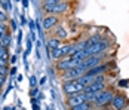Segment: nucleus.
<instances>
[{
	"mask_svg": "<svg viewBox=\"0 0 129 110\" xmlns=\"http://www.w3.org/2000/svg\"><path fill=\"white\" fill-rule=\"evenodd\" d=\"M105 70H107V67L100 64V65H96V67H93V69L86 70V72H85V74H88V76H93V77H95V76H100V74H103Z\"/></svg>",
	"mask_w": 129,
	"mask_h": 110,
	"instance_id": "nucleus-11",
	"label": "nucleus"
},
{
	"mask_svg": "<svg viewBox=\"0 0 129 110\" xmlns=\"http://www.w3.org/2000/svg\"><path fill=\"white\" fill-rule=\"evenodd\" d=\"M56 24H58V18L53 16V15H48V16L43 19V28H45V30H51V28H53Z\"/></svg>",
	"mask_w": 129,
	"mask_h": 110,
	"instance_id": "nucleus-10",
	"label": "nucleus"
},
{
	"mask_svg": "<svg viewBox=\"0 0 129 110\" xmlns=\"http://www.w3.org/2000/svg\"><path fill=\"white\" fill-rule=\"evenodd\" d=\"M100 110H110L108 107H103V109H100Z\"/></svg>",
	"mask_w": 129,
	"mask_h": 110,
	"instance_id": "nucleus-25",
	"label": "nucleus"
},
{
	"mask_svg": "<svg viewBox=\"0 0 129 110\" xmlns=\"http://www.w3.org/2000/svg\"><path fill=\"white\" fill-rule=\"evenodd\" d=\"M67 9H68V3H65V2H61V3L55 5L53 8H49V9H46V12L55 13V15H61V13H64Z\"/></svg>",
	"mask_w": 129,
	"mask_h": 110,
	"instance_id": "nucleus-9",
	"label": "nucleus"
},
{
	"mask_svg": "<svg viewBox=\"0 0 129 110\" xmlns=\"http://www.w3.org/2000/svg\"><path fill=\"white\" fill-rule=\"evenodd\" d=\"M11 28H12V31H15V30H16V25H15V23H11Z\"/></svg>",
	"mask_w": 129,
	"mask_h": 110,
	"instance_id": "nucleus-23",
	"label": "nucleus"
},
{
	"mask_svg": "<svg viewBox=\"0 0 129 110\" xmlns=\"http://www.w3.org/2000/svg\"><path fill=\"white\" fill-rule=\"evenodd\" d=\"M55 37L59 39V40L67 37V31H65L64 27H56V28H55Z\"/></svg>",
	"mask_w": 129,
	"mask_h": 110,
	"instance_id": "nucleus-14",
	"label": "nucleus"
},
{
	"mask_svg": "<svg viewBox=\"0 0 129 110\" xmlns=\"http://www.w3.org/2000/svg\"><path fill=\"white\" fill-rule=\"evenodd\" d=\"M0 67H2V65H0Z\"/></svg>",
	"mask_w": 129,
	"mask_h": 110,
	"instance_id": "nucleus-27",
	"label": "nucleus"
},
{
	"mask_svg": "<svg viewBox=\"0 0 129 110\" xmlns=\"http://www.w3.org/2000/svg\"><path fill=\"white\" fill-rule=\"evenodd\" d=\"M80 62L82 61H79V60L73 58V57H67V58L58 60V62H56V69H58V70H62V72H67V70H70V69L77 67Z\"/></svg>",
	"mask_w": 129,
	"mask_h": 110,
	"instance_id": "nucleus-4",
	"label": "nucleus"
},
{
	"mask_svg": "<svg viewBox=\"0 0 129 110\" xmlns=\"http://www.w3.org/2000/svg\"><path fill=\"white\" fill-rule=\"evenodd\" d=\"M0 3H2V0H0Z\"/></svg>",
	"mask_w": 129,
	"mask_h": 110,
	"instance_id": "nucleus-26",
	"label": "nucleus"
},
{
	"mask_svg": "<svg viewBox=\"0 0 129 110\" xmlns=\"http://www.w3.org/2000/svg\"><path fill=\"white\" fill-rule=\"evenodd\" d=\"M103 58L104 55H92V57H88L86 60H83V61L80 62V67L86 72V70H89V69H93V67H96V65H100L101 62H103Z\"/></svg>",
	"mask_w": 129,
	"mask_h": 110,
	"instance_id": "nucleus-5",
	"label": "nucleus"
},
{
	"mask_svg": "<svg viewBox=\"0 0 129 110\" xmlns=\"http://www.w3.org/2000/svg\"><path fill=\"white\" fill-rule=\"evenodd\" d=\"M113 95H114V94H113V91H111V89H104L103 92H100V94H98L96 101H95V104H93V106H96L98 109L108 107V106L111 104Z\"/></svg>",
	"mask_w": 129,
	"mask_h": 110,
	"instance_id": "nucleus-2",
	"label": "nucleus"
},
{
	"mask_svg": "<svg viewBox=\"0 0 129 110\" xmlns=\"http://www.w3.org/2000/svg\"><path fill=\"white\" fill-rule=\"evenodd\" d=\"M0 74H2V76H6V74H8V65L0 67Z\"/></svg>",
	"mask_w": 129,
	"mask_h": 110,
	"instance_id": "nucleus-20",
	"label": "nucleus"
},
{
	"mask_svg": "<svg viewBox=\"0 0 129 110\" xmlns=\"http://www.w3.org/2000/svg\"><path fill=\"white\" fill-rule=\"evenodd\" d=\"M62 91L65 92V95L67 97H70V95H73V94H77V92H82V91H85V88L83 85H80L79 83V80H67L62 83Z\"/></svg>",
	"mask_w": 129,
	"mask_h": 110,
	"instance_id": "nucleus-3",
	"label": "nucleus"
},
{
	"mask_svg": "<svg viewBox=\"0 0 129 110\" xmlns=\"http://www.w3.org/2000/svg\"><path fill=\"white\" fill-rule=\"evenodd\" d=\"M107 48H108V42L104 40V39H101V40L96 42L95 45H92V46H89V48L83 49V51H85L86 58H88V57H92V55H101V54H104V52L107 51Z\"/></svg>",
	"mask_w": 129,
	"mask_h": 110,
	"instance_id": "nucleus-1",
	"label": "nucleus"
},
{
	"mask_svg": "<svg viewBox=\"0 0 129 110\" xmlns=\"http://www.w3.org/2000/svg\"><path fill=\"white\" fill-rule=\"evenodd\" d=\"M22 5L24 6H28V0H22Z\"/></svg>",
	"mask_w": 129,
	"mask_h": 110,
	"instance_id": "nucleus-24",
	"label": "nucleus"
},
{
	"mask_svg": "<svg viewBox=\"0 0 129 110\" xmlns=\"http://www.w3.org/2000/svg\"><path fill=\"white\" fill-rule=\"evenodd\" d=\"M0 60L5 62L9 61V54H8V48L5 46H0Z\"/></svg>",
	"mask_w": 129,
	"mask_h": 110,
	"instance_id": "nucleus-17",
	"label": "nucleus"
},
{
	"mask_svg": "<svg viewBox=\"0 0 129 110\" xmlns=\"http://www.w3.org/2000/svg\"><path fill=\"white\" fill-rule=\"evenodd\" d=\"M30 94H31V95H36V94H37V88H33V89H31V92H30Z\"/></svg>",
	"mask_w": 129,
	"mask_h": 110,
	"instance_id": "nucleus-22",
	"label": "nucleus"
},
{
	"mask_svg": "<svg viewBox=\"0 0 129 110\" xmlns=\"http://www.w3.org/2000/svg\"><path fill=\"white\" fill-rule=\"evenodd\" d=\"M110 106H111L114 110H123L126 106H128V100H126V97H125L123 94H114Z\"/></svg>",
	"mask_w": 129,
	"mask_h": 110,
	"instance_id": "nucleus-7",
	"label": "nucleus"
},
{
	"mask_svg": "<svg viewBox=\"0 0 129 110\" xmlns=\"http://www.w3.org/2000/svg\"><path fill=\"white\" fill-rule=\"evenodd\" d=\"M92 107H95L93 104H90L88 101H85V103H82V104H79V106H74V107H70V110H89Z\"/></svg>",
	"mask_w": 129,
	"mask_h": 110,
	"instance_id": "nucleus-13",
	"label": "nucleus"
},
{
	"mask_svg": "<svg viewBox=\"0 0 129 110\" xmlns=\"http://www.w3.org/2000/svg\"><path fill=\"white\" fill-rule=\"evenodd\" d=\"M6 21H8V15H6L5 11L0 9V23H6Z\"/></svg>",
	"mask_w": 129,
	"mask_h": 110,
	"instance_id": "nucleus-19",
	"label": "nucleus"
},
{
	"mask_svg": "<svg viewBox=\"0 0 129 110\" xmlns=\"http://www.w3.org/2000/svg\"><path fill=\"white\" fill-rule=\"evenodd\" d=\"M6 33H8L6 24H5V23H0V36H2V34H6Z\"/></svg>",
	"mask_w": 129,
	"mask_h": 110,
	"instance_id": "nucleus-18",
	"label": "nucleus"
},
{
	"mask_svg": "<svg viewBox=\"0 0 129 110\" xmlns=\"http://www.w3.org/2000/svg\"><path fill=\"white\" fill-rule=\"evenodd\" d=\"M11 45V36L6 33V34H2L0 36V46H5V48H8Z\"/></svg>",
	"mask_w": 129,
	"mask_h": 110,
	"instance_id": "nucleus-15",
	"label": "nucleus"
},
{
	"mask_svg": "<svg viewBox=\"0 0 129 110\" xmlns=\"http://www.w3.org/2000/svg\"><path fill=\"white\" fill-rule=\"evenodd\" d=\"M83 74H85V70H83V69L80 67V64H79L77 67L64 72V74L61 76V79H62L64 82H67V80H76V79H79V77L83 76Z\"/></svg>",
	"mask_w": 129,
	"mask_h": 110,
	"instance_id": "nucleus-6",
	"label": "nucleus"
},
{
	"mask_svg": "<svg viewBox=\"0 0 129 110\" xmlns=\"http://www.w3.org/2000/svg\"><path fill=\"white\" fill-rule=\"evenodd\" d=\"M62 0H43V9L46 11V9H49V8H53L55 5H58V3H61Z\"/></svg>",
	"mask_w": 129,
	"mask_h": 110,
	"instance_id": "nucleus-16",
	"label": "nucleus"
},
{
	"mask_svg": "<svg viewBox=\"0 0 129 110\" xmlns=\"http://www.w3.org/2000/svg\"><path fill=\"white\" fill-rule=\"evenodd\" d=\"M61 48V40L59 39H56V37H52L48 40V49L51 51V49H58Z\"/></svg>",
	"mask_w": 129,
	"mask_h": 110,
	"instance_id": "nucleus-12",
	"label": "nucleus"
},
{
	"mask_svg": "<svg viewBox=\"0 0 129 110\" xmlns=\"http://www.w3.org/2000/svg\"><path fill=\"white\" fill-rule=\"evenodd\" d=\"M85 101H86V92L82 91V92H77V94L70 95L68 100H67V104H68L70 107H74V106H79V104H82V103H85Z\"/></svg>",
	"mask_w": 129,
	"mask_h": 110,
	"instance_id": "nucleus-8",
	"label": "nucleus"
},
{
	"mask_svg": "<svg viewBox=\"0 0 129 110\" xmlns=\"http://www.w3.org/2000/svg\"><path fill=\"white\" fill-rule=\"evenodd\" d=\"M5 80H6V76H2V74H0V88L5 85Z\"/></svg>",
	"mask_w": 129,
	"mask_h": 110,
	"instance_id": "nucleus-21",
	"label": "nucleus"
}]
</instances>
